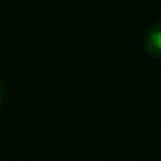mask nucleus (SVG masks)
Segmentation results:
<instances>
[{
  "label": "nucleus",
  "instance_id": "f03ea898",
  "mask_svg": "<svg viewBox=\"0 0 161 161\" xmlns=\"http://www.w3.org/2000/svg\"><path fill=\"white\" fill-rule=\"evenodd\" d=\"M4 95H5V87H4V83L0 81V106L4 102Z\"/></svg>",
  "mask_w": 161,
  "mask_h": 161
},
{
  "label": "nucleus",
  "instance_id": "f257e3e1",
  "mask_svg": "<svg viewBox=\"0 0 161 161\" xmlns=\"http://www.w3.org/2000/svg\"><path fill=\"white\" fill-rule=\"evenodd\" d=\"M144 47H146L149 56H153L154 59L161 61V21L154 23L147 30L146 38H144Z\"/></svg>",
  "mask_w": 161,
  "mask_h": 161
}]
</instances>
